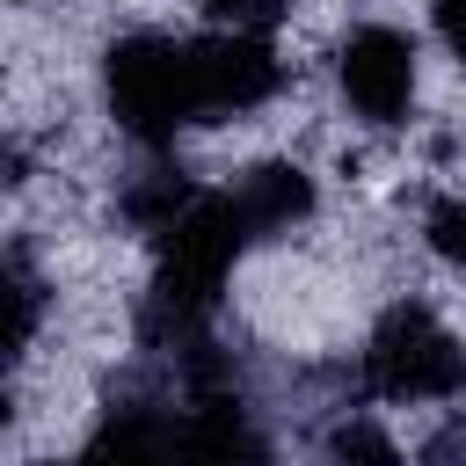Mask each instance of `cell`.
I'll list each match as a JSON object with an SVG mask.
<instances>
[{
    "label": "cell",
    "mask_w": 466,
    "mask_h": 466,
    "mask_svg": "<svg viewBox=\"0 0 466 466\" xmlns=\"http://www.w3.org/2000/svg\"><path fill=\"white\" fill-rule=\"evenodd\" d=\"M364 386L379 400H400V408L444 400L466 386V350L422 299H393L379 313V328L364 335Z\"/></svg>",
    "instance_id": "cell-2"
},
{
    "label": "cell",
    "mask_w": 466,
    "mask_h": 466,
    "mask_svg": "<svg viewBox=\"0 0 466 466\" xmlns=\"http://www.w3.org/2000/svg\"><path fill=\"white\" fill-rule=\"evenodd\" d=\"M44 306H51V291L29 269V255L22 248H0V364L29 357V342L44 328Z\"/></svg>",
    "instance_id": "cell-8"
},
{
    "label": "cell",
    "mask_w": 466,
    "mask_h": 466,
    "mask_svg": "<svg viewBox=\"0 0 466 466\" xmlns=\"http://www.w3.org/2000/svg\"><path fill=\"white\" fill-rule=\"evenodd\" d=\"M80 466H182L175 451V415L167 408H146V400H124L102 415V430L87 437V459Z\"/></svg>",
    "instance_id": "cell-7"
},
{
    "label": "cell",
    "mask_w": 466,
    "mask_h": 466,
    "mask_svg": "<svg viewBox=\"0 0 466 466\" xmlns=\"http://www.w3.org/2000/svg\"><path fill=\"white\" fill-rule=\"evenodd\" d=\"M175 451H182V466H269V437H262L255 408L211 379L175 415Z\"/></svg>",
    "instance_id": "cell-5"
},
{
    "label": "cell",
    "mask_w": 466,
    "mask_h": 466,
    "mask_svg": "<svg viewBox=\"0 0 466 466\" xmlns=\"http://www.w3.org/2000/svg\"><path fill=\"white\" fill-rule=\"evenodd\" d=\"M328 466H408V451H400V437H393L386 422L342 415V422L328 430Z\"/></svg>",
    "instance_id": "cell-9"
},
{
    "label": "cell",
    "mask_w": 466,
    "mask_h": 466,
    "mask_svg": "<svg viewBox=\"0 0 466 466\" xmlns=\"http://www.w3.org/2000/svg\"><path fill=\"white\" fill-rule=\"evenodd\" d=\"M189 58H197V109H204V124L255 116L262 102L284 95V58H277L269 36H240V29L189 36Z\"/></svg>",
    "instance_id": "cell-4"
},
{
    "label": "cell",
    "mask_w": 466,
    "mask_h": 466,
    "mask_svg": "<svg viewBox=\"0 0 466 466\" xmlns=\"http://www.w3.org/2000/svg\"><path fill=\"white\" fill-rule=\"evenodd\" d=\"M335 87H342V102H350L357 124H371V131L408 124L415 116V87H422L415 36L393 29V22H357L335 44Z\"/></svg>",
    "instance_id": "cell-3"
},
{
    "label": "cell",
    "mask_w": 466,
    "mask_h": 466,
    "mask_svg": "<svg viewBox=\"0 0 466 466\" xmlns=\"http://www.w3.org/2000/svg\"><path fill=\"white\" fill-rule=\"evenodd\" d=\"M422 240H430V255H437L451 277H466V197H459V189H444V197L422 204Z\"/></svg>",
    "instance_id": "cell-10"
},
{
    "label": "cell",
    "mask_w": 466,
    "mask_h": 466,
    "mask_svg": "<svg viewBox=\"0 0 466 466\" xmlns=\"http://www.w3.org/2000/svg\"><path fill=\"white\" fill-rule=\"evenodd\" d=\"M430 22H437L444 51H451V58H459V73H466V0H430Z\"/></svg>",
    "instance_id": "cell-12"
},
{
    "label": "cell",
    "mask_w": 466,
    "mask_h": 466,
    "mask_svg": "<svg viewBox=\"0 0 466 466\" xmlns=\"http://www.w3.org/2000/svg\"><path fill=\"white\" fill-rule=\"evenodd\" d=\"M204 22H218V29H240V36H269L284 15H291V0H189Z\"/></svg>",
    "instance_id": "cell-11"
},
{
    "label": "cell",
    "mask_w": 466,
    "mask_h": 466,
    "mask_svg": "<svg viewBox=\"0 0 466 466\" xmlns=\"http://www.w3.org/2000/svg\"><path fill=\"white\" fill-rule=\"evenodd\" d=\"M7 182H22V146L0 131V189H7Z\"/></svg>",
    "instance_id": "cell-13"
},
{
    "label": "cell",
    "mask_w": 466,
    "mask_h": 466,
    "mask_svg": "<svg viewBox=\"0 0 466 466\" xmlns=\"http://www.w3.org/2000/svg\"><path fill=\"white\" fill-rule=\"evenodd\" d=\"M226 197L240 204V218H248L255 240H262V233H291V226H306L313 204H320V189H313V175H306L299 160H255Z\"/></svg>",
    "instance_id": "cell-6"
},
{
    "label": "cell",
    "mask_w": 466,
    "mask_h": 466,
    "mask_svg": "<svg viewBox=\"0 0 466 466\" xmlns=\"http://www.w3.org/2000/svg\"><path fill=\"white\" fill-rule=\"evenodd\" d=\"M102 95L124 138H138L146 153H167L189 124H204L197 109V58L189 36L167 29H131L102 51Z\"/></svg>",
    "instance_id": "cell-1"
},
{
    "label": "cell",
    "mask_w": 466,
    "mask_h": 466,
    "mask_svg": "<svg viewBox=\"0 0 466 466\" xmlns=\"http://www.w3.org/2000/svg\"><path fill=\"white\" fill-rule=\"evenodd\" d=\"M0 430H7V393H0Z\"/></svg>",
    "instance_id": "cell-14"
}]
</instances>
